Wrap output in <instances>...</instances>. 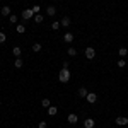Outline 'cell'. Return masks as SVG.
Masks as SVG:
<instances>
[{"label": "cell", "instance_id": "obj_20", "mask_svg": "<svg viewBox=\"0 0 128 128\" xmlns=\"http://www.w3.org/2000/svg\"><path fill=\"white\" fill-rule=\"evenodd\" d=\"M22 65H24V63H22V60H20V58H16V62H14V67H16V68H22Z\"/></svg>", "mask_w": 128, "mask_h": 128}, {"label": "cell", "instance_id": "obj_19", "mask_svg": "<svg viewBox=\"0 0 128 128\" xmlns=\"http://www.w3.org/2000/svg\"><path fill=\"white\" fill-rule=\"evenodd\" d=\"M67 55H68V56H75V55H77V50H75L74 46H72V48H68V50H67Z\"/></svg>", "mask_w": 128, "mask_h": 128}, {"label": "cell", "instance_id": "obj_9", "mask_svg": "<svg viewBox=\"0 0 128 128\" xmlns=\"http://www.w3.org/2000/svg\"><path fill=\"white\" fill-rule=\"evenodd\" d=\"M70 24H72V20H70V17H67V16L60 20V26H63V28H70Z\"/></svg>", "mask_w": 128, "mask_h": 128}, {"label": "cell", "instance_id": "obj_12", "mask_svg": "<svg viewBox=\"0 0 128 128\" xmlns=\"http://www.w3.org/2000/svg\"><path fill=\"white\" fill-rule=\"evenodd\" d=\"M16 32H17V34H24V32H26V26H24V24H17V26H16Z\"/></svg>", "mask_w": 128, "mask_h": 128}, {"label": "cell", "instance_id": "obj_6", "mask_svg": "<svg viewBox=\"0 0 128 128\" xmlns=\"http://www.w3.org/2000/svg\"><path fill=\"white\" fill-rule=\"evenodd\" d=\"M67 121H68L70 125H75V123L79 121V118H77V114H74V113H70L68 116H67Z\"/></svg>", "mask_w": 128, "mask_h": 128}, {"label": "cell", "instance_id": "obj_26", "mask_svg": "<svg viewBox=\"0 0 128 128\" xmlns=\"http://www.w3.org/2000/svg\"><path fill=\"white\" fill-rule=\"evenodd\" d=\"M5 40H7L5 38V32H0V43H5Z\"/></svg>", "mask_w": 128, "mask_h": 128}, {"label": "cell", "instance_id": "obj_27", "mask_svg": "<svg viewBox=\"0 0 128 128\" xmlns=\"http://www.w3.org/2000/svg\"><path fill=\"white\" fill-rule=\"evenodd\" d=\"M48 125H46V121H40V125H38V128H46Z\"/></svg>", "mask_w": 128, "mask_h": 128}, {"label": "cell", "instance_id": "obj_15", "mask_svg": "<svg viewBox=\"0 0 128 128\" xmlns=\"http://www.w3.org/2000/svg\"><path fill=\"white\" fill-rule=\"evenodd\" d=\"M116 67H118V68H125V67H126V62H125V58H120L118 63H116Z\"/></svg>", "mask_w": 128, "mask_h": 128}, {"label": "cell", "instance_id": "obj_10", "mask_svg": "<svg viewBox=\"0 0 128 128\" xmlns=\"http://www.w3.org/2000/svg\"><path fill=\"white\" fill-rule=\"evenodd\" d=\"M63 41H65V43H74V34H72V32H65V36H63Z\"/></svg>", "mask_w": 128, "mask_h": 128}, {"label": "cell", "instance_id": "obj_17", "mask_svg": "<svg viewBox=\"0 0 128 128\" xmlns=\"http://www.w3.org/2000/svg\"><path fill=\"white\" fill-rule=\"evenodd\" d=\"M41 48H43V46H41V43H34V44H32V51H34V53H40Z\"/></svg>", "mask_w": 128, "mask_h": 128}, {"label": "cell", "instance_id": "obj_13", "mask_svg": "<svg viewBox=\"0 0 128 128\" xmlns=\"http://www.w3.org/2000/svg\"><path fill=\"white\" fill-rule=\"evenodd\" d=\"M77 94H79L80 98H87V94H89V92H87V89H86V87H80L79 90H77Z\"/></svg>", "mask_w": 128, "mask_h": 128}, {"label": "cell", "instance_id": "obj_25", "mask_svg": "<svg viewBox=\"0 0 128 128\" xmlns=\"http://www.w3.org/2000/svg\"><path fill=\"white\" fill-rule=\"evenodd\" d=\"M40 5H34V7H32V12H34V16H36V14H40Z\"/></svg>", "mask_w": 128, "mask_h": 128}, {"label": "cell", "instance_id": "obj_23", "mask_svg": "<svg viewBox=\"0 0 128 128\" xmlns=\"http://www.w3.org/2000/svg\"><path fill=\"white\" fill-rule=\"evenodd\" d=\"M51 29H55V31H56V29H60V22H58V20L51 22Z\"/></svg>", "mask_w": 128, "mask_h": 128}, {"label": "cell", "instance_id": "obj_21", "mask_svg": "<svg viewBox=\"0 0 128 128\" xmlns=\"http://www.w3.org/2000/svg\"><path fill=\"white\" fill-rule=\"evenodd\" d=\"M56 111H58V109L55 108V106H50V108H48V114H50V116H55Z\"/></svg>", "mask_w": 128, "mask_h": 128}, {"label": "cell", "instance_id": "obj_18", "mask_svg": "<svg viewBox=\"0 0 128 128\" xmlns=\"http://www.w3.org/2000/svg\"><path fill=\"white\" fill-rule=\"evenodd\" d=\"M46 14H48V16H55V14H56V9H55L53 5H50L48 9H46Z\"/></svg>", "mask_w": 128, "mask_h": 128}, {"label": "cell", "instance_id": "obj_24", "mask_svg": "<svg viewBox=\"0 0 128 128\" xmlns=\"http://www.w3.org/2000/svg\"><path fill=\"white\" fill-rule=\"evenodd\" d=\"M9 20L12 22V24H16V22H17V16H14V14H10V16H9Z\"/></svg>", "mask_w": 128, "mask_h": 128}, {"label": "cell", "instance_id": "obj_1", "mask_svg": "<svg viewBox=\"0 0 128 128\" xmlns=\"http://www.w3.org/2000/svg\"><path fill=\"white\" fill-rule=\"evenodd\" d=\"M58 80L62 82V84H67L70 80V70L68 68H62L58 74Z\"/></svg>", "mask_w": 128, "mask_h": 128}, {"label": "cell", "instance_id": "obj_3", "mask_svg": "<svg viewBox=\"0 0 128 128\" xmlns=\"http://www.w3.org/2000/svg\"><path fill=\"white\" fill-rule=\"evenodd\" d=\"M32 16H34L32 9H24V10H22V19H24V20H29V19H32Z\"/></svg>", "mask_w": 128, "mask_h": 128}, {"label": "cell", "instance_id": "obj_5", "mask_svg": "<svg viewBox=\"0 0 128 128\" xmlns=\"http://www.w3.org/2000/svg\"><path fill=\"white\" fill-rule=\"evenodd\" d=\"M87 102H90V104H94V102H96V101H98V94H96V92H89L87 94Z\"/></svg>", "mask_w": 128, "mask_h": 128}, {"label": "cell", "instance_id": "obj_8", "mask_svg": "<svg viewBox=\"0 0 128 128\" xmlns=\"http://www.w3.org/2000/svg\"><path fill=\"white\" fill-rule=\"evenodd\" d=\"M10 14H12V12H10V7H9V5L2 7V10H0V16H4V17H9Z\"/></svg>", "mask_w": 128, "mask_h": 128}, {"label": "cell", "instance_id": "obj_28", "mask_svg": "<svg viewBox=\"0 0 128 128\" xmlns=\"http://www.w3.org/2000/svg\"><path fill=\"white\" fill-rule=\"evenodd\" d=\"M68 67H70L68 62H63V67H62V68H68Z\"/></svg>", "mask_w": 128, "mask_h": 128}, {"label": "cell", "instance_id": "obj_7", "mask_svg": "<svg viewBox=\"0 0 128 128\" xmlns=\"http://www.w3.org/2000/svg\"><path fill=\"white\" fill-rule=\"evenodd\" d=\"M94 126H96V121L92 118H87L84 121V128H94Z\"/></svg>", "mask_w": 128, "mask_h": 128}, {"label": "cell", "instance_id": "obj_16", "mask_svg": "<svg viewBox=\"0 0 128 128\" xmlns=\"http://www.w3.org/2000/svg\"><path fill=\"white\" fill-rule=\"evenodd\" d=\"M41 106H43V108H46V109H48L50 106H51V102H50V99H48V98H44L43 101H41Z\"/></svg>", "mask_w": 128, "mask_h": 128}, {"label": "cell", "instance_id": "obj_22", "mask_svg": "<svg viewBox=\"0 0 128 128\" xmlns=\"http://www.w3.org/2000/svg\"><path fill=\"white\" fill-rule=\"evenodd\" d=\"M34 22H36V24H41V22H43V16H41V14H36V16H34Z\"/></svg>", "mask_w": 128, "mask_h": 128}, {"label": "cell", "instance_id": "obj_11", "mask_svg": "<svg viewBox=\"0 0 128 128\" xmlns=\"http://www.w3.org/2000/svg\"><path fill=\"white\" fill-rule=\"evenodd\" d=\"M20 53H22V50H20L19 46H14V48H12V55H14L16 58H20Z\"/></svg>", "mask_w": 128, "mask_h": 128}, {"label": "cell", "instance_id": "obj_14", "mask_svg": "<svg viewBox=\"0 0 128 128\" xmlns=\"http://www.w3.org/2000/svg\"><path fill=\"white\" fill-rule=\"evenodd\" d=\"M118 55H120V56H121V58H125V56H126V55H128V50L125 48V46H121V48L118 50Z\"/></svg>", "mask_w": 128, "mask_h": 128}, {"label": "cell", "instance_id": "obj_2", "mask_svg": "<svg viewBox=\"0 0 128 128\" xmlns=\"http://www.w3.org/2000/svg\"><path fill=\"white\" fill-rule=\"evenodd\" d=\"M84 55H86V58H87V60H92L94 56H96V50L92 48V46H87L86 51H84Z\"/></svg>", "mask_w": 128, "mask_h": 128}, {"label": "cell", "instance_id": "obj_4", "mask_svg": "<svg viewBox=\"0 0 128 128\" xmlns=\"http://www.w3.org/2000/svg\"><path fill=\"white\" fill-rule=\"evenodd\" d=\"M114 121H116V125H120V126H125V125H128V118H126V116H118Z\"/></svg>", "mask_w": 128, "mask_h": 128}]
</instances>
